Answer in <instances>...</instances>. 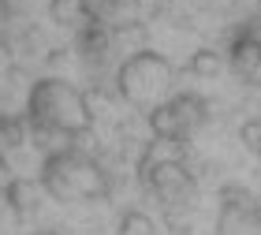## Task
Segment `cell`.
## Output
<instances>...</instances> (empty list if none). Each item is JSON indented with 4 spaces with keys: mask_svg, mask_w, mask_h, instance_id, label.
Segmentation results:
<instances>
[{
    "mask_svg": "<svg viewBox=\"0 0 261 235\" xmlns=\"http://www.w3.org/2000/svg\"><path fill=\"white\" fill-rule=\"evenodd\" d=\"M172 79H175V67L172 60H164L161 53H135L116 67V90L127 105L135 109H157L164 97H172Z\"/></svg>",
    "mask_w": 261,
    "mask_h": 235,
    "instance_id": "1",
    "label": "cell"
},
{
    "mask_svg": "<svg viewBox=\"0 0 261 235\" xmlns=\"http://www.w3.org/2000/svg\"><path fill=\"white\" fill-rule=\"evenodd\" d=\"M201 123H205V101L198 93H172L149 112L153 138H172V142H183Z\"/></svg>",
    "mask_w": 261,
    "mask_h": 235,
    "instance_id": "2",
    "label": "cell"
},
{
    "mask_svg": "<svg viewBox=\"0 0 261 235\" xmlns=\"http://www.w3.org/2000/svg\"><path fill=\"white\" fill-rule=\"evenodd\" d=\"M138 172H142V179H146V187L161 198L164 205H183L187 198L194 194V175H191V168H187L183 153L153 161V164H142Z\"/></svg>",
    "mask_w": 261,
    "mask_h": 235,
    "instance_id": "3",
    "label": "cell"
},
{
    "mask_svg": "<svg viewBox=\"0 0 261 235\" xmlns=\"http://www.w3.org/2000/svg\"><path fill=\"white\" fill-rule=\"evenodd\" d=\"M261 220V198H254L246 187L231 183L220 191V231H243Z\"/></svg>",
    "mask_w": 261,
    "mask_h": 235,
    "instance_id": "4",
    "label": "cell"
},
{
    "mask_svg": "<svg viewBox=\"0 0 261 235\" xmlns=\"http://www.w3.org/2000/svg\"><path fill=\"white\" fill-rule=\"evenodd\" d=\"M228 67L239 79H257L261 75V38L257 34H250V30H243L239 38L231 41V49H228Z\"/></svg>",
    "mask_w": 261,
    "mask_h": 235,
    "instance_id": "5",
    "label": "cell"
},
{
    "mask_svg": "<svg viewBox=\"0 0 261 235\" xmlns=\"http://www.w3.org/2000/svg\"><path fill=\"white\" fill-rule=\"evenodd\" d=\"M116 231L120 235H157V224H153V217H146L142 209H130V213L120 217Z\"/></svg>",
    "mask_w": 261,
    "mask_h": 235,
    "instance_id": "6",
    "label": "cell"
},
{
    "mask_svg": "<svg viewBox=\"0 0 261 235\" xmlns=\"http://www.w3.org/2000/svg\"><path fill=\"white\" fill-rule=\"evenodd\" d=\"M191 71L201 75V79H213V75H220L224 71V60H220V53H213V49H201L191 56Z\"/></svg>",
    "mask_w": 261,
    "mask_h": 235,
    "instance_id": "7",
    "label": "cell"
},
{
    "mask_svg": "<svg viewBox=\"0 0 261 235\" xmlns=\"http://www.w3.org/2000/svg\"><path fill=\"white\" fill-rule=\"evenodd\" d=\"M243 146L250 149V153H257V157H261V120L243 123Z\"/></svg>",
    "mask_w": 261,
    "mask_h": 235,
    "instance_id": "8",
    "label": "cell"
}]
</instances>
